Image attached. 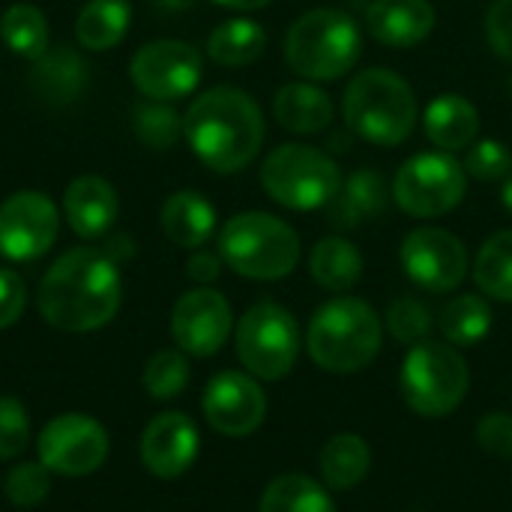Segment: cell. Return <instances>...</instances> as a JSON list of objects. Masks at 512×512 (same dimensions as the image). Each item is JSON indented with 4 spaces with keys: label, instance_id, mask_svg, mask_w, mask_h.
Returning <instances> with one entry per match:
<instances>
[{
    "label": "cell",
    "instance_id": "12",
    "mask_svg": "<svg viewBox=\"0 0 512 512\" xmlns=\"http://www.w3.org/2000/svg\"><path fill=\"white\" fill-rule=\"evenodd\" d=\"M108 459V435L87 414H60L39 435V462L60 477H87Z\"/></svg>",
    "mask_w": 512,
    "mask_h": 512
},
{
    "label": "cell",
    "instance_id": "23",
    "mask_svg": "<svg viewBox=\"0 0 512 512\" xmlns=\"http://www.w3.org/2000/svg\"><path fill=\"white\" fill-rule=\"evenodd\" d=\"M273 117L297 135L324 132L333 120V102L315 81H291L273 96Z\"/></svg>",
    "mask_w": 512,
    "mask_h": 512
},
{
    "label": "cell",
    "instance_id": "40",
    "mask_svg": "<svg viewBox=\"0 0 512 512\" xmlns=\"http://www.w3.org/2000/svg\"><path fill=\"white\" fill-rule=\"evenodd\" d=\"M486 36L498 57L512 63V0H495L486 12Z\"/></svg>",
    "mask_w": 512,
    "mask_h": 512
},
{
    "label": "cell",
    "instance_id": "3",
    "mask_svg": "<svg viewBox=\"0 0 512 512\" xmlns=\"http://www.w3.org/2000/svg\"><path fill=\"white\" fill-rule=\"evenodd\" d=\"M348 129L378 147H399L417 126V96L393 69L375 66L357 72L342 96Z\"/></svg>",
    "mask_w": 512,
    "mask_h": 512
},
{
    "label": "cell",
    "instance_id": "17",
    "mask_svg": "<svg viewBox=\"0 0 512 512\" xmlns=\"http://www.w3.org/2000/svg\"><path fill=\"white\" fill-rule=\"evenodd\" d=\"M198 429L180 411L153 417L141 435V462L153 477L174 480L186 474L198 456Z\"/></svg>",
    "mask_w": 512,
    "mask_h": 512
},
{
    "label": "cell",
    "instance_id": "35",
    "mask_svg": "<svg viewBox=\"0 0 512 512\" xmlns=\"http://www.w3.org/2000/svg\"><path fill=\"white\" fill-rule=\"evenodd\" d=\"M387 330L393 333L396 342L402 345H420V342H429V333H432V315L429 309L414 300V297H399L390 303L387 309Z\"/></svg>",
    "mask_w": 512,
    "mask_h": 512
},
{
    "label": "cell",
    "instance_id": "6",
    "mask_svg": "<svg viewBox=\"0 0 512 512\" xmlns=\"http://www.w3.org/2000/svg\"><path fill=\"white\" fill-rule=\"evenodd\" d=\"M219 255L234 273L246 279L276 282L297 267L300 237L285 219L249 210L225 222L219 231Z\"/></svg>",
    "mask_w": 512,
    "mask_h": 512
},
{
    "label": "cell",
    "instance_id": "2",
    "mask_svg": "<svg viewBox=\"0 0 512 512\" xmlns=\"http://www.w3.org/2000/svg\"><path fill=\"white\" fill-rule=\"evenodd\" d=\"M183 135L192 153L216 174L243 171L264 144V117L258 102L231 84L201 93L186 117Z\"/></svg>",
    "mask_w": 512,
    "mask_h": 512
},
{
    "label": "cell",
    "instance_id": "10",
    "mask_svg": "<svg viewBox=\"0 0 512 512\" xmlns=\"http://www.w3.org/2000/svg\"><path fill=\"white\" fill-rule=\"evenodd\" d=\"M465 189V165L444 150L411 156L393 177L396 204L417 219H435L456 210L465 198Z\"/></svg>",
    "mask_w": 512,
    "mask_h": 512
},
{
    "label": "cell",
    "instance_id": "38",
    "mask_svg": "<svg viewBox=\"0 0 512 512\" xmlns=\"http://www.w3.org/2000/svg\"><path fill=\"white\" fill-rule=\"evenodd\" d=\"M27 441H30L27 408L12 396H0V459L6 462L21 456Z\"/></svg>",
    "mask_w": 512,
    "mask_h": 512
},
{
    "label": "cell",
    "instance_id": "44",
    "mask_svg": "<svg viewBox=\"0 0 512 512\" xmlns=\"http://www.w3.org/2000/svg\"><path fill=\"white\" fill-rule=\"evenodd\" d=\"M213 3H219L225 9H237V12H252V9H264L273 0H213Z\"/></svg>",
    "mask_w": 512,
    "mask_h": 512
},
{
    "label": "cell",
    "instance_id": "27",
    "mask_svg": "<svg viewBox=\"0 0 512 512\" xmlns=\"http://www.w3.org/2000/svg\"><path fill=\"white\" fill-rule=\"evenodd\" d=\"M132 21L126 0H90L75 18V39L90 51H108L123 42Z\"/></svg>",
    "mask_w": 512,
    "mask_h": 512
},
{
    "label": "cell",
    "instance_id": "28",
    "mask_svg": "<svg viewBox=\"0 0 512 512\" xmlns=\"http://www.w3.org/2000/svg\"><path fill=\"white\" fill-rule=\"evenodd\" d=\"M264 48H267V33L252 18L222 21L207 39V54L219 66H249L264 54Z\"/></svg>",
    "mask_w": 512,
    "mask_h": 512
},
{
    "label": "cell",
    "instance_id": "24",
    "mask_svg": "<svg viewBox=\"0 0 512 512\" xmlns=\"http://www.w3.org/2000/svg\"><path fill=\"white\" fill-rule=\"evenodd\" d=\"M162 228L177 246L201 249L216 231V210L204 195L183 189L162 204Z\"/></svg>",
    "mask_w": 512,
    "mask_h": 512
},
{
    "label": "cell",
    "instance_id": "26",
    "mask_svg": "<svg viewBox=\"0 0 512 512\" xmlns=\"http://www.w3.org/2000/svg\"><path fill=\"white\" fill-rule=\"evenodd\" d=\"M318 465H321V477L330 489L348 492L366 480V474L372 468V450L360 435L342 432L324 444Z\"/></svg>",
    "mask_w": 512,
    "mask_h": 512
},
{
    "label": "cell",
    "instance_id": "16",
    "mask_svg": "<svg viewBox=\"0 0 512 512\" xmlns=\"http://www.w3.org/2000/svg\"><path fill=\"white\" fill-rule=\"evenodd\" d=\"M207 423L228 438L252 435L267 417V396L252 375L219 372L204 390Z\"/></svg>",
    "mask_w": 512,
    "mask_h": 512
},
{
    "label": "cell",
    "instance_id": "31",
    "mask_svg": "<svg viewBox=\"0 0 512 512\" xmlns=\"http://www.w3.org/2000/svg\"><path fill=\"white\" fill-rule=\"evenodd\" d=\"M492 330V306L480 294H462L441 312V333L453 348L480 345Z\"/></svg>",
    "mask_w": 512,
    "mask_h": 512
},
{
    "label": "cell",
    "instance_id": "39",
    "mask_svg": "<svg viewBox=\"0 0 512 512\" xmlns=\"http://www.w3.org/2000/svg\"><path fill=\"white\" fill-rule=\"evenodd\" d=\"M477 441L486 453L498 459H512V417L504 411L486 414L477 426Z\"/></svg>",
    "mask_w": 512,
    "mask_h": 512
},
{
    "label": "cell",
    "instance_id": "15",
    "mask_svg": "<svg viewBox=\"0 0 512 512\" xmlns=\"http://www.w3.org/2000/svg\"><path fill=\"white\" fill-rule=\"evenodd\" d=\"M234 327L228 300L213 288L186 291L171 312V336L183 354L213 357L222 351Z\"/></svg>",
    "mask_w": 512,
    "mask_h": 512
},
{
    "label": "cell",
    "instance_id": "25",
    "mask_svg": "<svg viewBox=\"0 0 512 512\" xmlns=\"http://www.w3.org/2000/svg\"><path fill=\"white\" fill-rule=\"evenodd\" d=\"M309 270H312V279L324 291L345 294L363 276V255L345 237H324L315 243V249L309 255Z\"/></svg>",
    "mask_w": 512,
    "mask_h": 512
},
{
    "label": "cell",
    "instance_id": "43",
    "mask_svg": "<svg viewBox=\"0 0 512 512\" xmlns=\"http://www.w3.org/2000/svg\"><path fill=\"white\" fill-rule=\"evenodd\" d=\"M102 252H105L114 264H123V261L132 258V240H129L126 234H117V237H111V240L105 243Z\"/></svg>",
    "mask_w": 512,
    "mask_h": 512
},
{
    "label": "cell",
    "instance_id": "42",
    "mask_svg": "<svg viewBox=\"0 0 512 512\" xmlns=\"http://www.w3.org/2000/svg\"><path fill=\"white\" fill-rule=\"evenodd\" d=\"M222 273V255H213V252H195L189 261H186V276L198 285H210L216 282Z\"/></svg>",
    "mask_w": 512,
    "mask_h": 512
},
{
    "label": "cell",
    "instance_id": "7",
    "mask_svg": "<svg viewBox=\"0 0 512 512\" xmlns=\"http://www.w3.org/2000/svg\"><path fill=\"white\" fill-rule=\"evenodd\" d=\"M264 192L288 210H321L327 207L339 186L342 171L336 159L309 144H282L261 165Z\"/></svg>",
    "mask_w": 512,
    "mask_h": 512
},
{
    "label": "cell",
    "instance_id": "46",
    "mask_svg": "<svg viewBox=\"0 0 512 512\" xmlns=\"http://www.w3.org/2000/svg\"><path fill=\"white\" fill-rule=\"evenodd\" d=\"M501 201H504V207L512 213V168L510 174L504 177V189H501Z\"/></svg>",
    "mask_w": 512,
    "mask_h": 512
},
{
    "label": "cell",
    "instance_id": "34",
    "mask_svg": "<svg viewBox=\"0 0 512 512\" xmlns=\"http://www.w3.org/2000/svg\"><path fill=\"white\" fill-rule=\"evenodd\" d=\"M189 384V363L183 357V351H159L147 360L144 366V390L165 402L174 399L186 390Z\"/></svg>",
    "mask_w": 512,
    "mask_h": 512
},
{
    "label": "cell",
    "instance_id": "11",
    "mask_svg": "<svg viewBox=\"0 0 512 512\" xmlns=\"http://www.w3.org/2000/svg\"><path fill=\"white\" fill-rule=\"evenodd\" d=\"M201 54L180 39H153L132 54L129 78L147 99L174 102L189 96L201 81Z\"/></svg>",
    "mask_w": 512,
    "mask_h": 512
},
{
    "label": "cell",
    "instance_id": "18",
    "mask_svg": "<svg viewBox=\"0 0 512 512\" xmlns=\"http://www.w3.org/2000/svg\"><path fill=\"white\" fill-rule=\"evenodd\" d=\"M90 69L84 57L66 45L48 48L39 60H33L27 72V90L36 96V102L51 108H66L78 102L87 90Z\"/></svg>",
    "mask_w": 512,
    "mask_h": 512
},
{
    "label": "cell",
    "instance_id": "14",
    "mask_svg": "<svg viewBox=\"0 0 512 512\" xmlns=\"http://www.w3.org/2000/svg\"><path fill=\"white\" fill-rule=\"evenodd\" d=\"M60 216L48 195L24 189L0 204V255L6 261H36L57 240Z\"/></svg>",
    "mask_w": 512,
    "mask_h": 512
},
{
    "label": "cell",
    "instance_id": "21",
    "mask_svg": "<svg viewBox=\"0 0 512 512\" xmlns=\"http://www.w3.org/2000/svg\"><path fill=\"white\" fill-rule=\"evenodd\" d=\"M390 186L384 180V174L372 171V168H360L351 177L342 180L336 198L327 204L330 207V222L336 228H360L363 222H372L384 213L387 201H390Z\"/></svg>",
    "mask_w": 512,
    "mask_h": 512
},
{
    "label": "cell",
    "instance_id": "4",
    "mask_svg": "<svg viewBox=\"0 0 512 512\" xmlns=\"http://www.w3.org/2000/svg\"><path fill=\"white\" fill-rule=\"evenodd\" d=\"M384 342L378 312L360 297H336L315 309L309 321V357L333 375H354L366 369Z\"/></svg>",
    "mask_w": 512,
    "mask_h": 512
},
{
    "label": "cell",
    "instance_id": "30",
    "mask_svg": "<svg viewBox=\"0 0 512 512\" xmlns=\"http://www.w3.org/2000/svg\"><path fill=\"white\" fill-rule=\"evenodd\" d=\"M0 39L3 45L24 57V60H39L48 51V21L45 12L33 3H12L0 15Z\"/></svg>",
    "mask_w": 512,
    "mask_h": 512
},
{
    "label": "cell",
    "instance_id": "32",
    "mask_svg": "<svg viewBox=\"0 0 512 512\" xmlns=\"http://www.w3.org/2000/svg\"><path fill=\"white\" fill-rule=\"evenodd\" d=\"M474 282L486 297L512 303V231H498L480 246Z\"/></svg>",
    "mask_w": 512,
    "mask_h": 512
},
{
    "label": "cell",
    "instance_id": "13",
    "mask_svg": "<svg viewBox=\"0 0 512 512\" xmlns=\"http://www.w3.org/2000/svg\"><path fill=\"white\" fill-rule=\"evenodd\" d=\"M408 279L432 294L456 291L468 276L465 243L444 228H417L402 240L399 249Z\"/></svg>",
    "mask_w": 512,
    "mask_h": 512
},
{
    "label": "cell",
    "instance_id": "36",
    "mask_svg": "<svg viewBox=\"0 0 512 512\" xmlns=\"http://www.w3.org/2000/svg\"><path fill=\"white\" fill-rule=\"evenodd\" d=\"M48 468L42 462H24L15 465L6 477V498L15 507H39L48 492H51V480H48Z\"/></svg>",
    "mask_w": 512,
    "mask_h": 512
},
{
    "label": "cell",
    "instance_id": "19",
    "mask_svg": "<svg viewBox=\"0 0 512 512\" xmlns=\"http://www.w3.org/2000/svg\"><path fill=\"white\" fill-rule=\"evenodd\" d=\"M438 12L432 0H372L366 27L372 39L390 48H414L435 30Z\"/></svg>",
    "mask_w": 512,
    "mask_h": 512
},
{
    "label": "cell",
    "instance_id": "20",
    "mask_svg": "<svg viewBox=\"0 0 512 512\" xmlns=\"http://www.w3.org/2000/svg\"><path fill=\"white\" fill-rule=\"evenodd\" d=\"M120 210L117 201V189L96 174H84L78 180L69 183V189L63 192V213L69 228L84 237V240H96L105 237L108 228L114 225Z\"/></svg>",
    "mask_w": 512,
    "mask_h": 512
},
{
    "label": "cell",
    "instance_id": "45",
    "mask_svg": "<svg viewBox=\"0 0 512 512\" xmlns=\"http://www.w3.org/2000/svg\"><path fill=\"white\" fill-rule=\"evenodd\" d=\"M198 0H153V6L159 9V12H186V9H192Z\"/></svg>",
    "mask_w": 512,
    "mask_h": 512
},
{
    "label": "cell",
    "instance_id": "8",
    "mask_svg": "<svg viewBox=\"0 0 512 512\" xmlns=\"http://www.w3.org/2000/svg\"><path fill=\"white\" fill-rule=\"evenodd\" d=\"M471 372L453 345L420 342L402 363V396L420 417H447L468 396Z\"/></svg>",
    "mask_w": 512,
    "mask_h": 512
},
{
    "label": "cell",
    "instance_id": "9",
    "mask_svg": "<svg viewBox=\"0 0 512 512\" xmlns=\"http://www.w3.org/2000/svg\"><path fill=\"white\" fill-rule=\"evenodd\" d=\"M237 357L252 378H285L300 357V327L294 315L273 300L249 306L237 324Z\"/></svg>",
    "mask_w": 512,
    "mask_h": 512
},
{
    "label": "cell",
    "instance_id": "5",
    "mask_svg": "<svg viewBox=\"0 0 512 512\" xmlns=\"http://www.w3.org/2000/svg\"><path fill=\"white\" fill-rule=\"evenodd\" d=\"M363 51L357 21L342 9H309L285 36V60L306 81H336L351 72Z\"/></svg>",
    "mask_w": 512,
    "mask_h": 512
},
{
    "label": "cell",
    "instance_id": "1",
    "mask_svg": "<svg viewBox=\"0 0 512 512\" xmlns=\"http://www.w3.org/2000/svg\"><path fill=\"white\" fill-rule=\"evenodd\" d=\"M36 306L57 330H99L120 309V264H114L102 249H69L42 276Z\"/></svg>",
    "mask_w": 512,
    "mask_h": 512
},
{
    "label": "cell",
    "instance_id": "37",
    "mask_svg": "<svg viewBox=\"0 0 512 512\" xmlns=\"http://www.w3.org/2000/svg\"><path fill=\"white\" fill-rule=\"evenodd\" d=\"M512 168V153L498 138H480L468 147L465 153V174L489 183V180H504Z\"/></svg>",
    "mask_w": 512,
    "mask_h": 512
},
{
    "label": "cell",
    "instance_id": "47",
    "mask_svg": "<svg viewBox=\"0 0 512 512\" xmlns=\"http://www.w3.org/2000/svg\"><path fill=\"white\" fill-rule=\"evenodd\" d=\"M507 90H510V96H512V75H510V81H507Z\"/></svg>",
    "mask_w": 512,
    "mask_h": 512
},
{
    "label": "cell",
    "instance_id": "22",
    "mask_svg": "<svg viewBox=\"0 0 512 512\" xmlns=\"http://www.w3.org/2000/svg\"><path fill=\"white\" fill-rule=\"evenodd\" d=\"M423 126H426L429 141L438 150L456 153V150H465V147H471L477 141L480 111L474 108L471 99H465L459 93H444V96L429 102Z\"/></svg>",
    "mask_w": 512,
    "mask_h": 512
},
{
    "label": "cell",
    "instance_id": "29",
    "mask_svg": "<svg viewBox=\"0 0 512 512\" xmlns=\"http://www.w3.org/2000/svg\"><path fill=\"white\" fill-rule=\"evenodd\" d=\"M258 512H336V504L318 480L306 474H282L264 489Z\"/></svg>",
    "mask_w": 512,
    "mask_h": 512
},
{
    "label": "cell",
    "instance_id": "41",
    "mask_svg": "<svg viewBox=\"0 0 512 512\" xmlns=\"http://www.w3.org/2000/svg\"><path fill=\"white\" fill-rule=\"evenodd\" d=\"M24 303H27V291H24L21 276L0 267V330L12 327L21 318Z\"/></svg>",
    "mask_w": 512,
    "mask_h": 512
},
{
    "label": "cell",
    "instance_id": "33",
    "mask_svg": "<svg viewBox=\"0 0 512 512\" xmlns=\"http://www.w3.org/2000/svg\"><path fill=\"white\" fill-rule=\"evenodd\" d=\"M132 129L141 138V144H147L153 150H168L183 135V120H180V114L171 105L150 99V102L135 105V111H132Z\"/></svg>",
    "mask_w": 512,
    "mask_h": 512
}]
</instances>
